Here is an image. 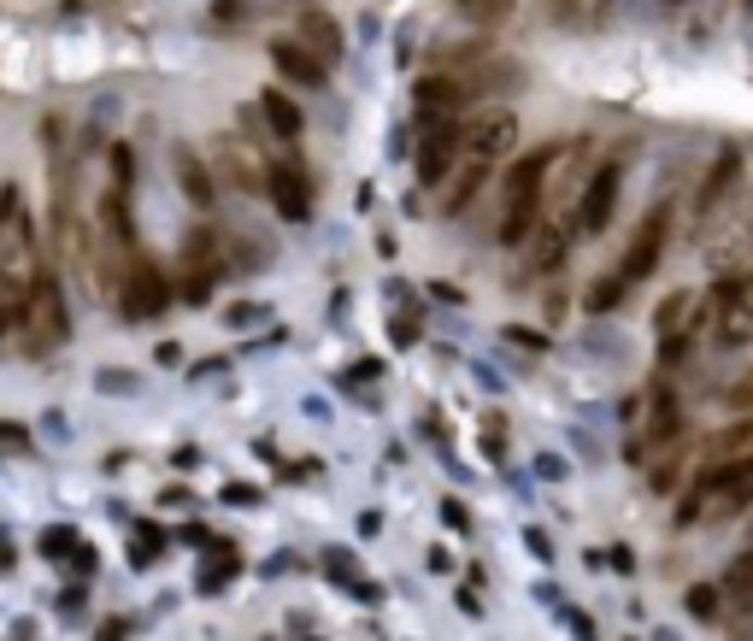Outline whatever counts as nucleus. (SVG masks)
I'll use <instances>...</instances> for the list:
<instances>
[{
  "label": "nucleus",
  "mask_w": 753,
  "mask_h": 641,
  "mask_svg": "<svg viewBox=\"0 0 753 641\" xmlns=\"http://www.w3.org/2000/svg\"><path fill=\"white\" fill-rule=\"evenodd\" d=\"M459 153H466V124H459V112H424V124H418V183L424 188H442L454 177Z\"/></svg>",
  "instance_id": "obj_1"
},
{
  "label": "nucleus",
  "mask_w": 753,
  "mask_h": 641,
  "mask_svg": "<svg viewBox=\"0 0 753 641\" xmlns=\"http://www.w3.org/2000/svg\"><path fill=\"white\" fill-rule=\"evenodd\" d=\"M112 300H119V312L129 318V324H141V318H159V312H165L171 283H165V271H159L148 254H136V259L124 266L119 288H112Z\"/></svg>",
  "instance_id": "obj_2"
},
{
  "label": "nucleus",
  "mask_w": 753,
  "mask_h": 641,
  "mask_svg": "<svg viewBox=\"0 0 753 641\" xmlns=\"http://www.w3.org/2000/svg\"><path fill=\"white\" fill-rule=\"evenodd\" d=\"M671 218H677V207H671V200H659V207H647V218L635 224V236L625 247V266H618V271L630 276V288L647 283V276L659 271L665 247H671Z\"/></svg>",
  "instance_id": "obj_3"
},
{
  "label": "nucleus",
  "mask_w": 753,
  "mask_h": 641,
  "mask_svg": "<svg viewBox=\"0 0 753 641\" xmlns=\"http://www.w3.org/2000/svg\"><path fill=\"white\" fill-rule=\"evenodd\" d=\"M618 195H625V165L606 159V165H595V177L583 183V195H577V230H583V236H601L618 212Z\"/></svg>",
  "instance_id": "obj_4"
},
{
  "label": "nucleus",
  "mask_w": 753,
  "mask_h": 641,
  "mask_svg": "<svg viewBox=\"0 0 753 641\" xmlns=\"http://www.w3.org/2000/svg\"><path fill=\"white\" fill-rule=\"evenodd\" d=\"M183 300H207L212 295V276L224 271V254H219V242H212V230H195V236L183 242Z\"/></svg>",
  "instance_id": "obj_5"
},
{
  "label": "nucleus",
  "mask_w": 753,
  "mask_h": 641,
  "mask_svg": "<svg viewBox=\"0 0 753 641\" xmlns=\"http://www.w3.org/2000/svg\"><path fill=\"white\" fill-rule=\"evenodd\" d=\"M24 324H30V354H41V347L65 342V312H60V288H53V276H36L30 300H24Z\"/></svg>",
  "instance_id": "obj_6"
},
{
  "label": "nucleus",
  "mask_w": 753,
  "mask_h": 641,
  "mask_svg": "<svg viewBox=\"0 0 753 641\" xmlns=\"http://www.w3.org/2000/svg\"><path fill=\"white\" fill-rule=\"evenodd\" d=\"M266 195H271V207H277L288 224H307L312 218V183H307V171L288 159V165H266Z\"/></svg>",
  "instance_id": "obj_7"
},
{
  "label": "nucleus",
  "mask_w": 753,
  "mask_h": 641,
  "mask_svg": "<svg viewBox=\"0 0 753 641\" xmlns=\"http://www.w3.org/2000/svg\"><path fill=\"white\" fill-rule=\"evenodd\" d=\"M513 141H518V119L506 107H489L466 124V153H477V159H495L501 165V159L513 153Z\"/></svg>",
  "instance_id": "obj_8"
},
{
  "label": "nucleus",
  "mask_w": 753,
  "mask_h": 641,
  "mask_svg": "<svg viewBox=\"0 0 753 641\" xmlns=\"http://www.w3.org/2000/svg\"><path fill=\"white\" fill-rule=\"evenodd\" d=\"M489 171H495V159H477V153H459L454 177H447V195H442V212H447V218H459V212H466L471 200L483 195Z\"/></svg>",
  "instance_id": "obj_9"
},
{
  "label": "nucleus",
  "mask_w": 753,
  "mask_h": 641,
  "mask_svg": "<svg viewBox=\"0 0 753 641\" xmlns=\"http://www.w3.org/2000/svg\"><path fill=\"white\" fill-rule=\"evenodd\" d=\"M736 183H742V148H736V141H724V148L713 153V165H706V183H701V195H694V212L706 218Z\"/></svg>",
  "instance_id": "obj_10"
},
{
  "label": "nucleus",
  "mask_w": 753,
  "mask_h": 641,
  "mask_svg": "<svg viewBox=\"0 0 753 641\" xmlns=\"http://www.w3.org/2000/svg\"><path fill=\"white\" fill-rule=\"evenodd\" d=\"M271 65H277L288 83H300V89H318V83H324V60H318L307 41H295V36L271 41Z\"/></svg>",
  "instance_id": "obj_11"
},
{
  "label": "nucleus",
  "mask_w": 753,
  "mask_h": 641,
  "mask_svg": "<svg viewBox=\"0 0 753 641\" xmlns=\"http://www.w3.org/2000/svg\"><path fill=\"white\" fill-rule=\"evenodd\" d=\"M418 112H459L466 107V83L447 77V71H436V77H418Z\"/></svg>",
  "instance_id": "obj_12"
},
{
  "label": "nucleus",
  "mask_w": 753,
  "mask_h": 641,
  "mask_svg": "<svg viewBox=\"0 0 753 641\" xmlns=\"http://www.w3.org/2000/svg\"><path fill=\"white\" fill-rule=\"evenodd\" d=\"M577 224H535V271H559L565 254H571Z\"/></svg>",
  "instance_id": "obj_13"
},
{
  "label": "nucleus",
  "mask_w": 753,
  "mask_h": 641,
  "mask_svg": "<svg viewBox=\"0 0 753 641\" xmlns=\"http://www.w3.org/2000/svg\"><path fill=\"white\" fill-rule=\"evenodd\" d=\"M259 112L271 119V136H283V141L300 136V107H295V100H288L283 89H266V95H259Z\"/></svg>",
  "instance_id": "obj_14"
},
{
  "label": "nucleus",
  "mask_w": 753,
  "mask_h": 641,
  "mask_svg": "<svg viewBox=\"0 0 753 641\" xmlns=\"http://www.w3.org/2000/svg\"><path fill=\"white\" fill-rule=\"evenodd\" d=\"M748 447H753V412H742L736 424L706 435V459H730V454H748Z\"/></svg>",
  "instance_id": "obj_15"
},
{
  "label": "nucleus",
  "mask_w": 753,
  "mask_h": 641,
  "mask_svg": "<svg viewBox=\"0 0 753 641\" xmlns=\"http://www.w3.org/2000/svg\"><path fill=\"white\" fill-rule=\"evenodd\" d=\"M295 41H307L318 60H336V53H342L336 19H324V12H307V19H300V36H295Z\"/></svg>",
  "instance_id": "obj_16"
},
{
  "label": "nucleus",
  "mask_w": 753,
  "mask_h": 641,
  "mask_svg": "<svg viewBox=\"0 0 753 641\" xmlns=\"http://www.w3.org/2000/svg\"><path fill=\"white\" fill-rule=\"evenodd\" d=\"M718 589H724V601H742V606H753V547H742L730 565H724Z\"/></svg>",
  "instance_id": "obj_17"
},
{
  "label": "nucleus",
  "mask_w": 753,
  "mask_h": 641,
  "mask_svg": "<svg viewBox=\"0 0 753 641\" xmlns=\"http://www.w3.org/2000/svg\"><path fill=\"white\" fill-rule=\"evenodd\" d=\"M177 183H183V195L195 200L200 212L212 207V177H207V165H200L195 153H177Z\"/></svg>",
  "instance_id": "obj_18"
},
{
  "label": "nucleus",
  "mask_w": 753,
  "mask_h": 641,
  "mask_svg": "<svg viewBox=\"0 0 753 641\" xmlns=\"http://www.w3.org/2000/svg\"><path fill=\"white\" fill-rule=\"evenodd\" d=\"M742 300H748V283H742V276H718V283H713V295H706L713 318H724V324H730V318L742 312Z\"/></svg>",
  "instance_id": "obj_19"
},
{
  "label": "nucleus",
  "mask_w": 753,
  "mask_h": 641,
  "mask_svg": "<svg viewBox=\"0 0 753 641\" xmlns=\"http://www.w3.org/2000/svg\"><path fill=\"white\" fill-rule=\"evenodd\" d=\"M625 295H630V276L625 271H618V276H595V283H589V295H583V306H589V312H613Z\"/></svg>",
  "instance_id": "obj_20"
},
{
  "label": "nucleus",
  "mask_w": 753,
  "mask_h": 641,
  "mask_svg": "<svg viewBox=\"0 0 753 641\" xmlns=\"http://www.w3.org/2000/svg\"><path fill=\"white\" fill-rule=\"evenodd\" d=\"M677 424H683L677 400H671V395H659V400H654V412H647V442H671Z\"/></svg>",
  "instance_id": "obj_21"
},
{
  "label": "nucleus",
  "mask_w": 753,
  "mask_h": 641,
  "mask_svg": "<svg viewBox=\"0 0 753 641\" xmlns=\"http://www.w3.org/2000/svg\"><path fill=\"white\" fill-rule=\"evenodd\" d=\"M689 306H694V295H689V288H677V295H665V300H659V312H654V330H659V336H671V330H683Z\"/></svg>",
  "instance_id": "obj_22"
},
{
  "label": "nucleus",
  "mask_w": 753,
  "mask_h": 641,
  "mask_svg": "<svg viewBox=\"0 0 753 641\" xmlns=\"http://www.w3.org/2000/svg\"><path fill=\"white\" fill-rule=\"evenodd\" d=\"M718 601H724V589H718V582H694V589L683 594L689 618H701V624H713V618H718Z\"/></svg>",
  "instance_id": "obj_23"
},
{
  "label": "nucleus",
  "mask_w": 753,
  "mask_h": 641,
  "mask_svg": "<svg viewBox=\"0 0 753 641\" xmlns=\"http://www.w3.org/2000/svg\"><path fill=\"white\" fill-rule=\"evenodd\" d=\"M459 12H466L471 24H501L506 12H513V0H454Z\"/></svg>",
  "instance_id": "obj_24"
},
{
  "label": "nucleus",
  "mask_w": 753,
  "mask_h": 641,
  "mask_svg": "<svg viewBox=\"0 0 753 641\" xmlns=\"http://www.w3.org/2000/svg\"><path fill=\"white\" fill-rule=\"evenodd\" d=\"M159 559V535L153 530H141L136 535V547H129V565H153Z\"/></svg>",
  "instance_id": "obj_25"
},
{
  "label": "nucleus",
  "mask_w": 753,
  "mask_h": 641,
  "mask_svg": "<svg viewBox=\"0 0 753 641\" xmlns=\"http://www.w3.org/2000/svg\"><path fill=\"white\" fill-rule=\"evenodd\" d=\"M129 165H136V159H129V148L119 141V148H112V183H124V188H129V177H136Z\"/></svg>",
  "instance_id": "obj_26"
},
{
  "label": "nucleus",
  "mask_w": 753,
  "mask_h": 641,
  "mask_svg": "<svg viewBox=\"0 0 753 641\" xmlns=\"http://www.w3.org/2000/svg\"><path fill=\"white\" fill-rule=\"evenodd\" d=\"M724 406H736V412H753V377H742V383L724 395Z\"/></svg>",
  "instance_id": "obj_27"
},
{
  "label": "nucleus",
  "mask_w": 753,
  "mask_h": 641,
  "mask_svg": "<svg viewBox=\"0 0 753 641\" xmlns=\"http://www.w3.org/2000/svg\"><path fill=\"white\" fill-rule=\"evenodd\" d=\"M677 465H683V454H671V459L659 465V471H654V489H671V483H677Z\"/></svg>",
  "instance_id": "obj_28"
},
{
  "label": "nucleus",
  "mask_w": 753,
  "mask_h": 641,
  "mask_svg": "<svg viewBox=\"0 0 753 641\" xmlns=\"http://www.w3.org/2000/svg\"><path fill=\"white\" fill-rule=\"evenodd\" d=\"M18 318H24V306H18V300H0V336H7V330L18 324Z\"/></svg>",
  "instance_id": "obj_29"
},
{
  "label": "nucleus",
  "mask_w": 753,
  "mask_h": 641,
  "mask_svg": "<svg viewBox=\"0 0 753 641\" xmlns=\"http://www.w3.org/2000/svg\"><path fill=\"white\" fill-rule=\"evenodd\" d=\"M224 318H230V324H254V318H259V306H230Z\"/></svg>",
  "instance_id": "obj_30"
},
{
  "label": "nucleus",
  "mask_w": 753,
  "mask_h": 641,
  "mask_svg": "<svg viewBox=\"0 0 753 641\" xmlns=\"http://www.w3.org/2000/svg\"><path fill=\"white\" fill-rule=\"evenodd\" d=\"M65 542H71V535L53 530V535H41V553H65Z\"/></svg>",
  "instance_id": "obj_31"
},
{
  "label": "nucleus",
  "mask_w": 753,
  "mask_h": 641,
  "mask_svg": "<svg viewBox=\"0 0 753 641\" xmlns=\"http://www.w3.org/2000/svg\"><path fill=\"white\" fill-rule=\"evenodd\" d=\"M506 336H513V342H518V347H547V342H542V336H535V330H506Z\"/></svg>",
  "instance_id": "obj_32"
}]
</instances>
